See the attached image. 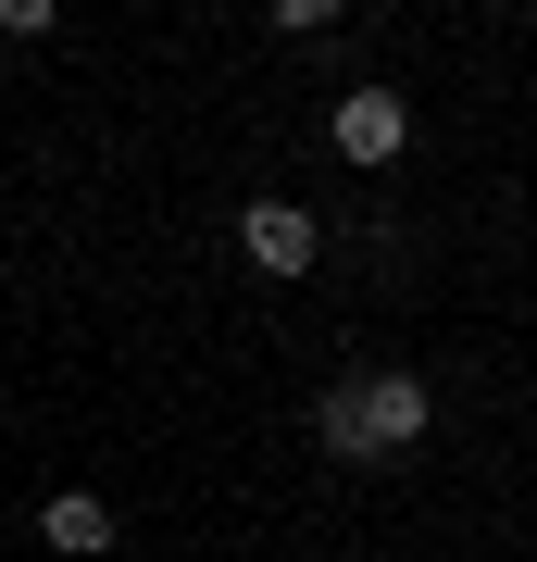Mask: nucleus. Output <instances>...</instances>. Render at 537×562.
<instances>
[{
    "label": "nucleus",
    "instance_id": "nucleus-1",
    "mask_svg": "<svg viewBox=\"0 0 537 562\" xmlns=\"http://www.w3.org/2000/svg\"><path fill=\"white\" fill-rule=\"evenodd\" d=\"M425 425H438L425 375H338V387L313 401V438L338 450V462H388V450H413Z\"/></svg>",
    "mask_w": 537,
    "mask_h": 562
},
{
    "label": "nucleus",
    "instance_id": "nucleus-4",
    "mask_svg": "<svg viewBox=\"0 0 537 562\" xmlns=\"http://www.w3.org/2000/svg\"><path fill=\"white\" fill-rule=\"evenodd\" d=\"M38 538H51L63 562H100L125 525H113V501H100V487H51V501H38Z\"/></svg>",
    "mask_w": 537,
    "mask_h": 562
},
{
    "label": "nucleus",
    "instance_id": "nucleus-2",
    "mask_svg": "<svg viewBox=\"0 0 537 562\" xmlns=\"http://www.w3.org/2000/svg\"><path fill=\"white\" fill-rule=\"evenodd\" d=\"M325 138H338V162H362V176H376V162L413 150V101H400V88H338Z\"/></svg>",
    "mask_w": 537,
    "mask_h": 562
},
{
    "label": "nucleus",
    "instance_id": "nucleus-3",
    "mask_svg": "<svg viewBox=\"0 0 537 562\" xmlns=\"http://www.w3.org/2000/svg\"><path fill=\"white\" fill-rule=\"evenodd\" d=\"M238 250L262 262V276H313L325 225H313V201H250V213H238Z\"/></svg>",
    "mask_w": 537,
    "mask_h": 562
}]
</instances>
